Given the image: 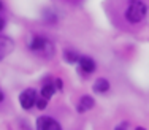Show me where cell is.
Listing matches in <instances>:
<instances>
[{
  "instance_id": "obj_1",
  "label": "cell",
  "mask_w": 149,
  "mask_h": 130,
  "mask_svg": "<svg viewBox=\"0 0 149 130\" xmlns=\"http://www.w3.org/2000/svg\"><path fill=\"white\" fill-rule=\"evenodd\" d=\"M29 49L41 57H52L54 56V44L43 35H33L29 40Z\"/></svg>"
},
{
  "instance_id": "obj_2",
  "label": "cell",
  "mask_w": 149,
  "mask_h": 130,
  "mask_svg": "<svg viewBox=\"0 0 149 130\" xmlns=\"http://www.w3.org/2000/svg\"><path fill=\"white\" fill-rule=\"evenodd\" d=\"M148 8L141 0H130L129 6L125 10V19L130 24H138L146 17Z\"/></svg>"
},
{
  "instance_id": "obj_3",
  "label": "cell",
  "mask_w": 149,
  "mask_h": 130,
  "mask_svg": "<svg viewBox=\"0 0 149 130\" xmlns=\"http://www.w3.org/2000/svg\"><path fill=\"white\" fill-rule=\"evenodd\" d=\"M37 100H38L37 90L32 89V87L22 90V92H21V95H19V103H21V106H22L26 111L27 110H32L33 106H37Z\"/></svg>"
},
{
  "instance_id": "obj_4",
  "label": "cell",
  "mask_w": 149,
  "mask_h": 130,
  "mask_svg": "<svg viewBox=\"0 0 149 130\" xmlns=\"http://www.w3.org/2000/svg\"><path fill=\"white\" fill-rule=\"evenodd\" d=\"M37 130H62V127L51 116H40L37 119Z\"/></svg>"
},
{
  "instance_id": "obj_5",
  "label": "cell",
  "mask_w": 149,
  "mask_h": 130,
  "mask_svg": "<svg viewBox=\"0 0 149 130\" xmlns=\"http://www.w3.org/2000/svg\"><path fill=\"white\" fill-rule=\"evenodd\" d=\"M79 70L84 73V75H91V73L95 72V68H97V65H95V60L89 56H81L79 59Z\"/></svg>"
},
{
  "instance_id": "obj_6",
  "label": "cell",
  "mask_w": 149,
  "mask_h": 130,
  "mask_svg": "<svg viewBox=\"0 0 149 130\" xmlns=\"http://www.w3.org/2000/svg\"><path fill=\"white\" fill-rule=\"evenodd\" d=\"M95 106V100L92 98L91 95H83L79 98V101H78V105H76V111L78 113H86V111H89L92 110V108Z\"/></svg>"
},
{
  "instance_id": "obj_7",
  "label": "cell",
  "mask_w": 149,
  "mask_h": 130,
  "mask_svg": "<svg viewBox=\"0 0 149 130\" xmlns=\"http://www.w3.org/2000/svg\"><path fill=\"white\" fill-rule=\"evenodd\" d=\"M0 46H2V51H0V57L5 59L8 54H11L13 49H15V41L11 40V38H8L6 35H2V38H0Z\"/></svg>"
},
{
  "instance_id": "obj_8",
  "label": "cell",
  "mask_w": 149,
  "mask_h": 130,
  "mask_svg": "<svg viewBox=\"0 0 149 130\" xmlns=\"http://www.w3.org/2000/svg\"><path fill=\"white\" fill-rule=\"evenodd\" d=\"M56 90H57V87H56V83H54V79H48L45 84H43V87H41V97H45V98H51L52 95L56 94Z\"/></svg>"
},
{
  "instance_id": "obj_9",
  "label": "cell",
  "mask_w": 149,
  "mask_h": 130,
  "mask_svg": "<svg viewBox=\"0 0 149 130\" xmlns=\"http://www.w3.org/2000/svg\"><path fill=\"white\" fill-rule=\"evenodd\" d=\"M79 59H81V56L78 54L74 49H70V48L63 49V60H65L67 64H78Z\"/></svg>"
},
{
  "instance_id": "obj_10",
  "label": "cell",
  "mask_w": 149,
  "mask_h": 130,
  "mask_svg": "<svg viewBox=\"0 0 149 130\" xmlns=\"http://www.w3.org/2000/svg\"><path fill=\"white\" fill-rule=\"evenodd\" d=\"M94 92H97V94H105V92H108L109 90V81L108 79H105V78H98L97 81L94 83Z\"/></svg>"
},
{
  "instance_id": "obj_11",
  "label": "cell",
  "mask_w": 149,
  "mask_h": 130,
  "mask_svg": "<svg viewBox=\"0 0 149 130\" xmlns=\"http://www.w3.org/2000/svg\"><path fill=\"white\" fill-rule=\"evenodd\" d=\"M46 106H48V98L40 97V98L37 100V108H38V110H45Z\"/></svg>"
},
{
  "instance_id": "obj_12",
  "label": "cell",
  "mask_w": 149,
  "mask_h": 130,
  "mask_svg": "<svg viewBox=\"0 0 149 130\" xmlns=\"http://www.w3.org/2000/svg\"><path fill=\"white\" fill-rule=\"evenodd\" d=\"M54 83H56V87H57V90H62V86H63V84H62V79H60V78H56Z\"/></svg>"
},
{
  "instance_id": "obj_13",
  "label": "cell",
  "mask_w": 149,
  "mask_h": 130,
  "mask_svg": "<svg viewBox=\"0 0 149 130\" xmlns=\"http://www.w3.org/2000/svg\"><path fill=\"white\" fill-rule=\"evenodd\" d=\"M114 130H127V129H125V125H122V124H120V125H118V127H116Z\"/></svg>"
},
{
  "instance_id": "obj_14",
  "label": "cell",
  "mask_w": 149,
  "mask_h": 130,
  "mask_svg": "<svg viewBox=\"0 0 149 130\" xmlns=\"http://www.w3.org/2000/svg\"><path fill=\"white\" fill-rule=\"evenodd\" d=\"M135 130H146V129H143V127H136Z\"/></svg>"
}]
</instances>
